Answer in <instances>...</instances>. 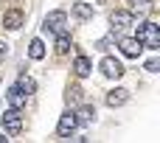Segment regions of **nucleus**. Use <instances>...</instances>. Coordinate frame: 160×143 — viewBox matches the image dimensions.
<instances>
[{
    "mask_svg": "<svg viewBox=\"0 0 160 143\" xmlns=\"http://www.w3.org/2000/svg\"><path fill=\"white\" fill-rule=\"evenodd\" d=\"M22 20H25V17H22V11H20V8H11V11H6V14H3V25H6L8 31H17V28L22 25Z\"/></svg>",
    "mask_w": 160,
    "mask_h": 143,
    "instance_id": "9",
    "label": "nucleus"
},
{
    "mask_svg": "<svg viewBox=\"0 0 160 143\" xmlns=\"http://www.w3.org/2000/svg\"><path fill=\"white\" fill-rule=\"evenodd\" d=\"M3 129L8 132V135H20L22 132V115H20V110H6L3 112Z\"/></svg>",
    "mask_w": 160,
    "mask_h": 143,
    "instance_id": "3",
    "label": "nucleus"
},
{
    "mask_svg": "<svg viewBox=\"0 0 160 143\" xmlns=\"http://www.w3.org/2000/svg\"><path fill=\"white\" fill-rule=\"evenodd\" d=\"M129 101V90H124V87H115V90H110L107 93V107H124Z\"/></svg>",
    "mask_w": 160,
    "mask_h": 143,
    "instance_id": "8",
    "label": "nucleus"
},
{
    "mask_svg": "<svg viewBox=\"0 0 160 143\" xmlns=\"http://www.w3.org/2000/svg\"><path fill=\"white\" fill-rule=\"evenodd\" d=\"M6 98H8V104H11L14 110H22V107H25V101H28V96H25L20 87H11V90L6 93Z\"/></svg>",
    "mask_w": 160,
    "mask_h": 143,
    "instance_id": "10",
    "label": "nucleus"
},
{
    "mask_svg": "<svg viewBox=\"0 0 160 143\" xmlns=\"http://www.w3.org/2000/svg\"><path fill=\"white\" fill-rule=\"evenodd\" d=\"M42 28H45V31H51V34H62V31H68V14H65L62 8L51 11V14L45 17Z\"/></svg>",
    "mask_w": 160,
    "mask_h": 143,
    "instance_id": "2",
    "label": "nucleus"
},
{
    "mask_svg": "<svg viewBox=\"0 0 160 143\" xmlns=\"http://www.w3.org/2000/svg\"><path fill=\"white\" fill-rule=\"evenodd\" d=\"M68 51H70V37H68V31H62V34H56V53L65 56Z\"/></svg>",
    "mask_w": 160,
    "mask_h": 143,
    "instance_id": "13",
    "label": "nucleus"
},
{
    "mask_svg": "<svg viewBox=\"0 0 160 143\" xmlns=\"http://www.w3.org/2000/svg\"><path fill=\"white\" fill-rule=\"evenodd\" d=\"M118 48H121V53H124L127 59H138L141 51H143V45H141L135 37H121V39H118Z\"/></svg>",
    "mask_w": 160,
    "mask_h": 143,
    "instance_id": "4",
    "label": "nucleus"
},
{
    "mask_svg": "<svg viewBox=\"0 0 160 143\" xmlns=\"http://www.w3.org/2000/svg\"><path fill=\"white\" fill-rule=\"evenodd\" d=\"M129 3H132V14H149L155 8L152 0H129Z\"/></svg>",
    "mask_w": 160,
    "mask_h": 143,
    "instance_id": "15",
    "label": "nucleus"
},
{
    "mask_svg": "<svg viewBox=\"0 0 160 143\" xmlns=\"http://www.w3.org/2000/svg\"><path fill=\"white\" fill-rule=\"evenodd\" d=\"M73 14H76L79 20H90V17H93V6H90V3H73Z\"/></svg>",
    "mask_w": 160,
    "mask_h": 143,
    "instance_id": "12",
    "label": "nucleus"
},
{
    "mask_svg": "<svg viewBox=\"0 0 160 143\" xmlns=\"http://www.w3.org/2000/svg\"><path fill=\"white\" fill-rule=\"evenodd\" d=\"M101 73H104L107 79H121V76H124V65H121L115 56H104V59H101Z\"/></svg>",
    "mask_w": 160,
    "mask_h": 143,
    "instance_id": "7",
    "label": "nucleus"
},
{
    "mask_svg": "<svg viewBox=\"0 0 160 143\" xmlns=\"http://www.w3.org/2000/svg\"><path fill=\"white\" fill-rule=\"evenodd\" d=\"M90 70H93V65H90V59L87 56H76V62H73V73L79 76V79H84V76H90Z\"/></svg>",
    "mask_w": 160,
    "mask_h": 143,
    "instance_id": "11",
    "label": "nucleus"
},
{
    "mask_svg": "<svg viewBox=\"0 0 160 143\" xmlns=\"http://www.w3.org/2000/svg\"><path fill=\"white\" fill-rule=\"evenodd\" d=\"M158 67H160L158 59H149V62H146V70H149V73H158Z\"/></svg>",
    "mask_w": 160,
    "mask_h": 143,
    "instance_id": "19",
    "label": "nucleus"
},
{
    "mask_svg": "<svg viewBox=\"0 0 160 143\" xmlns=\"http://www.w3.org/2000/svg\"><path fill=\"white\" fill-rule=\"evenodd\" d=\"M6 53H8V45H6V42H0V62L6 59Z\"/></svg>",
    "mask_w": 160,
    "mask_h": 143,
    "instance_id": "20",
    "label": "nucleus"
},
{
    "mask_svg": "<svg viewBox=\"0 0 160 143\" xmlns=\"http://www.w3.org/2000/svg\"><path fill=\"white\" fill-rule=\"evenodd\" d=\"M28 56H31V59H42V56H45V45H42V39H31V45H28Z\"/></svg>",
    "mask_w": 160,
    "mask_h": 143,
    "instance_id": "16",
    "label": "nucleus"
},
{
    "mask_svg": "<svg viewBox=\"0 0 160 143\" xmlns=\"http://www.w3.org/2000/svg\"><path fill=\"white\" fill-rule=\"evenodd\" d=\"M17 87H20V90H22V93H25V96H31V93H34V87H37V84H34V79H28V76H22V79H20V81H17Z\"/></svg>",
    "mask_w": 160,
    "mask_h": 143,
    "instance_id": "17",
    "label": "nucleus"
},
{
    "mask_svg": "<svg viewBox=\"0 0 160 143\" xmlns=\"http://www.w3.org/2000/svg\"><path fill=\"white\" fill-rule=\"evenodd\" d=\"M79 126V121H76V112H62V118H59V124H56V135L59 138H68V135H73V129Z\"/></svg>",
    "mask_w": 160,
    "mask_h": 143,
    "instance_id": "5",
    "label": "nucleus"
},
{
    "mask_svg": "<svg viewBox=\"0 0 160 143\" xmlns=\"http://www.w3.org/2000/svg\"><path fill=\"white\" fill-rule=\"evenodd\" d=\"M76 121H79V124H93V121H96V110H93L90 104L82 107V110L76 112Z\"/></svg>",
    "mask_w": 160,
    "mask_h": 143,
    "instance_id": "14",
    "label": "nucleus"
},
{
    "mask_svg": "<svg viewBox=\"0 0 160 143\" xmlns=\"http://www.w3.org/2000/svg\"><path fill=\"white\" fill-rule=\"evenodd\" d=\"M112 42H115V34H112V37H107V39H98V42H96V48H98V51H107Z\"/></svg>",
    "mask_w": 160,
    "mask_h": 143,
    "instance_id": "18",
    "label": "nucleus"
},
{
    "mask_svg": "<svg viewBox=\"0 0 160 143\" xmlns=\"http://www.w3.org/2000/svg\"><path fill=\"white\" fill-rule=\"evenodd\" d=\"M143 48H149V51H158L160 48V25L158 22H152V20H146V22H141L138 25V37H135Z\"/></svg>",
    "mask_w": 160,
    "mask_h": 143,
    "instance_id": "1",
    "label": "nucleus"
},
{
    "mask_svg": "<svg viewBox=\"0 0 160 143\" xmlns=\"http://www.w3.org/2000/svg\"><path fill=\"white\" fill-rule=\"evenodd\" d=\"M132 22H135V14H132V11H124V8H118V11H112V14H110V25H112V31L129 28Z\"/></svg>",
    "mask_w": 160,
    "mask_h": 143,
    "instance_id": "6",
    "label": "nucleus"
}]
</instances>
